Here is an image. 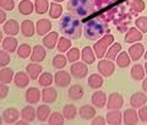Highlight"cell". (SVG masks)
<instances>
[{"instance_id": "6da1fadb", "label": "cell", "mask_w": 147, "mask_h": 125, "mask_svg": "<svg viewBox=\"0 0 147 125\" xmlns=\"http://www.w3.org/2000/svg\"><path fill=\"white\" fill-rule=\"evenodd\" d=\"M61 30L65 34L69 37H74V38H79L81 36V25L77 18H74L70 15H66L63 18V25Z\"/></svg>"}, {"instance_id": "7a4b0ae2", "label": "cell", "mask_w": 147, "mask_h": 125, "mask_svg": "<svg viewBox=\"0 0 147 125\" xmlns=\"http://www.w3.org/2000/svg\"><path fill=\"white\" fill-rule=\"evenodd\" d=\"M114 43V37L112 34H105L102 39H99L98 42H96L94 45H93V50H94V54L100 59L103 58L107 50L109 49V47Z\"/></svg>"}, {"instance_id": "3957f363", "label": "cell", "mask_w": 147, "mask_h": 125, "mask_svg": "<svg viewBox=\"0 0 147 125\" xmlns=\"http://www.w3.org/2000/svg\"><path fill=\"white\" fill-rule=\"evenodd\" d=\"M98 71L100 72V75H103L104 77H109L112 76L114 71H115V64L112 60L108 59H103L98 63Z\"/></svg>"}, {"instance_id": "277c9868", "label": "cell", "mask_w": 147, "mask_h": 125, "mask_svg": "<svg viewBox=\"0 0 147 125\" xmlns=\"http://www.w3.org/2000/svg\"><path fill=\"white\" fill-rule=\"evenodd\" d=\"M70 72L71 75L75 77V78H85L87 76V74H88V68H87L86 63H74L71 68H70Z\"/></svg>"}, {"instance_id": "5b68a950", "label": "cell", "mask_w": 147, "mask_h": 125, "mask_svg": "<svg viewBox=\"0 0 147 125\" xmlns=\"http://www.w3.org/2000/svg\"><path fill=\"white\" fill-rule=\"evenodd\" d=\"M124 104V98L119 92H113L110 93L107 101V108L109 110L112 109H120Z\"/></svg>"}, {"instance_id": "8992f818", "label": "cell", "mask_w": 147, "mask_h": 125, "mask_svg": "<svg viewBox=\"0 0 147 125\" xmlns=\"http://www.w3.org/2000/svg\"><path fill=\"white\" fill-rule=\"evenodd\" d=\"M54 82L58 87H67L71 83V75L65 70H59L54 75Z\"/></svg>"}, {"instance_id": "52a82bcc", "label": "cell", "mask_w": 147, "mask_h": 125, "mask_svg": "<svg viewBox=\"0 0 147 125\" xmlns=\"http://www.w3.org/2000/svg\"><path fill=\"white\" fill-rule=\"evenodd\" d=\"M20 118V112L15 108H7L3 112V122L5 124H13Z\"/></svg>"}, {"instance_id": "ba28073f", "label": "cell", "mask_w": 147, "mask_h": 125, "mask_svg": "<svg viewBox=\"0 0 147 125\" xmlns=\"http://www.w3.org/2000/svg\"><path fill=\"white\" fill-rule=\"evenodd\" d=\"M107 101H108V97L103 91L97 90V91H94L93 95H92V103H93V105L97 108L105 107V105H107Z\"/></svg>"}, {"instance_id": "9c48e42d", "label": "cell", "mask_w": 147, "mask_h": 125, "mask_svg": "<svg viewBox=\"0 0 147 125\" xmlns=\"http://www.w3.org/2000/svg\"><path fill=\"white\" fill-rule=\"evenodd\" d=\"M147 102V96L145 92H135L130 98V104L132 108H141Z\"/></svg>"}, {"instance_id": "30bf717a", "label": "cell", "mask_w": 147, "mask_h": 125, "mask_svg": "<svg viewBox=\"0 0 147 125\" xmlns=\"http://www.w3.org/2000/svg\"><path fill=\"white\" fill-rule=\"evenodd\" d=\"M144 54H145V47L141 43H139V42L134 43L130 48H129V55H130L131 60L137 61V60H139Z\"/></svg>"}, {"instance_id": "8fae6325", "label": "cell", "mask_w": 147, "mask_h": 125, "mask_svg": "<svg viewBox=\"0 0 147 125\" xmlns=\"http://www.w3.org/2000/svg\"><path fill=\"white\" fill-rule=\"evenodd\" d=\"M50 30H52V22H50L48 18H42V20H38L36 25V32L39 36H45L48 34Z\"/></svg>"}, {"instance_id": "7c38bea8", "label": "cell", "mask_w": 147, "mask_h": 125, "mask_svg": "<svg viewBox=\"0 0 147 125\" xmlns=\"http://www.w3.org/2000/svg\"><path fill=\"white\" fill-rule=\"evenodd\" d=\"M45 55H47V52H45L44 47L37 44V45L33 47V49H32L31 60L32 61H34V63H40V61H43V60L45 59Z\"/></svg>"}, {"instance_id": "4fadbf2b", "label": "cell", "mask_w": 147, "mask_h": 125, "mask_svg": "<svg viewBox=\"0 0 147 125\" xmlns=\"http://www.w3.org/2000/svg\"><path fill=\"white\" fill-rule=\"evenodd\" d=\"M30 78L31 77H30L28 74H26L24 71H20V72L15 74L13 82H15V85L18 87V89H26L30 83Z\"/></svg>"}, {"instance_id": "5bb4252c", "label": "cell", "mask_w": 147, "mask_h": 125, "mask_svg": "<svg viewBox=\"0 0 147 125\" xmlns=\"http://www.w3.org/2000/svg\"><path fill=\"white\" fill-rule=\"evenodd\" d=\"M140 118L137 117V113L135 109H127L123 114V123L126 125H136L139 123Z\"/></svg>"}, {"instance_id": "9a60e30c", "label": "cell", "mask_w": 147, "mask_h": 125, "mask_svg": "<svg viewBox=\"0 0 147 125\" xmlns=\"http://www.w3.org/2000/svg\"><path fill=\"white\" fill-rule=\"evenodd\" d=\"M59 38H60V37H59L58 32H49V33L45 34L44 38H43V44H44V47L48 48V49L55 48V45L58 44Z\"/></svg>"}, {"instance_id": "2e32d148", "label": "cell", "mask_w": 147, "mask_h": 125, "mask_svg": "<svg viewBox=\"0 0 147 125\" xmlns=\"http://www.w3.org/2000/svg\"><path fill=\"white\" fill-rule=\"evenodd\" d=\"M40 97H42V93H40L39 90L36 89V87H30V89L26 91V101L28 102L30 104L38 103Z\"/></svg>"}, {"instance_id": "e0dca14e", "label": "cell", "mask_w": 147, "mask_h": 125, "mask_svg": "<svg viewBox=\"0 0 147 125\" xmlns=\"http://www.w3.org/2000/svg\"><path fill=\"white\" fill-rule=\"evenodd\" d=\"M107 123L110 125H119L123 123V115L119 109H112L107 113Z\"/></svg>"}, {"instance_id": "ac0fdd59", "label": "cell", "mask_w": 147, "mask_h": 125, "mask_svg": "<svg viewBox=\"0 0 147 125\" xmlns=\"http://www.w3.org/2000/svg\"><path fill=\"white\" fill-rule=\"evenodd\" d=\"M142 39V32L136 28V27H132L127 31V33L125 34V42L126 43H136Z\"/></svg>"}, {"instance_id": "d6986e66", "label": "cell", "mask_w": 147, "mask_h": 125, "mask_svg": "<svg viewBox=\"0 0 147 125\" xmlns=\"http://www.w3.org/2000/svg\"><path fill=\"white\" fill-rule=\"evenodd\" d=\"M17 48H18V43H17V39L12 36H7L6 38H4L3 41V49L7 50L9 53H13V52H17Z\"/></svg>"}, {"instance_id": "ffe728a7", "label": "cell", "mask_w": 147, "mask_h": 125, "mask_svg": "<svg viewBox=\"0 0 147 125\" xmlns=\"http://www.w3.org/2000/svg\"><path fill=\"white\" fill-rule=\"evenodd\" d=\"M3 30L7 36H16L18 33V31H20V25L15 20H9L7 22L4 24Z\"/></svg>"}, {"instance_id": "44dd1931", "label": "cell", "mask_w": 147, "mask_h": 125, "mask_svg": "<svg viewBox=\"0 0 147 125\" xmlns=\"http://www.w3.org/2000/svg\"><path fill=\"white\" fill-rule=\"evenodd\" d=\"M58 98V92L53 87H48L42 91V99L45 103H54Z\"/></svg>"}, {"instance_id": "7402d4cb", "label": "cell", "mask_w": 147, "mask_h": 125, "mask_svg": "<svg viewBox=\"0 0 147 125\" xmlns=\"http://www.w3.org/2000/svg\"><path fill=\"white\" fill-rule=\"evenodd\" d=\"M84 93H85L84 87L79 85V83H76V85H72L70 89H69L67 96H69V98H71V99H81L82 97H84Z\"/></svg>"}, {"instance_id": "603a6c76", "label": "cell", "mask_w": 147, "mask_h": 125, "mask_svg": "<svg viewBox=\"0 0 147 125\" xmlns=\"http://www.w3.org/2000/svg\"><path fill=\"white\" fill-rule=\"evenodd\" d=\"M42 66L39 65V64H37V63H31L28 64V65L26 66V70H27V74L30 75L31 77V80H36V78H38L39 77V74L42 72Z\"/></svg>"}, {"instance_id": "cb8c5ba5", "label": "cell", "mask_w": 147, "mask_h": 125, "mask_svg": "<svg viewBox=\"0 0 147 125\" xmlns=\"http://www.w3.org/2000/svg\"><path fill=\"white\" fill-rule=\"evenodd\" d=\"M21 118L24 120H26V122L30 124V123H32L37 118V112L34 110L33 107L27 105V107H25L24 109L21 110Z\"/></svg>"}, {"instance_id": "d4e9b609", "label": "cell", "mask_w": 147, "mask_h": 125, "mask_svg": "<svg viewBox=\"0 0 147 125\" xmlns=\"http://www.w3.org/2000/svg\"><path fill=\"white\" fill-rule=\"evenodd\" d=\"M79 114H80V117L82 119L88 120V119H92V118L96 117V109L90 104H85V105H82V107L80 108Z\"/></svg>"}, {"instance_id": "484cf974", "label": "cell", "mask_w": 147, "mask_h": 125, "mask_svg": "<svg viewBox=\"0 0 147 125\" xmlns=\"http://www.w3.org/2000/svg\"><path fill=\"white\" fill-rule=\"evenodd\" d=\"M33 9H34V5L31 0H22L18 4V11L22 15H31L33 12Z\"/></svg>"}, {"instance_id": "4316f807", "label": "cell", "mask_w": 147, "mask_h": 125, "mask_svg": "<svg viewBox=\"0 0 147 125\" xmlns=\"http://www.w3.org/2000/svg\"><path fill=\"white\" fill-rule=\"evenodd\" d=\"M34 25L33 22L30 20H25L21 24V33L24 34L25 37H32L34 34Z\"/></svg>"}, {"instance_id": "83f0119b", "label": "cell", "mask_w": 147, "mask_h": 125, "mask_svg": "<svg viewBox=\"0 0 147 125\" xmlns=\"http://www.w3.org/2000/svg\"><path fill=\"white\" fill-rule=\"evenodd\" d=\"M81 57H82V60L84 63L86 64H93L94 63V59H96V54H94V50L92 49L91 47H85L84 50L81 53Z\"/></svg>"}, {"instance_id": "f1b7e54d", "label": "cell", "mask_w": 147, "mask_h": 125, "mask_svg": "<svg viewBox=\"0 0 147 125\" xmlns=\"http://www.w3.org/2000/svg\"><path fill=\"white\" fill-rule=\"evenodd\" d=\"M13 77H15V75H13V71L11 70V69L9 68H3L1 70H0V82L1 83H10Z\"/></svg>"}, {"instance_id": "f546056e", "label": "cell", "mask_w": 147, "mask_h": 125, "mask_svg": "<svg viewBox=\"0 0 147 125\" xmlns=\"http://www.w3.org/2000/svg\"><path fill=\"white\" fill-rule=\"evenodd\" d=\"M103 85V77L98 75V74H92L88 77V86L91 89H94V90H98L100 89Z\"/></svg>"}, {"instance_id": "4dcf8cb0", "label": "cell", "mask_w": 147, "mask_h": 125, "mask_svg": "<svg viewBox=\"0 0 147 125\" xmlns=\"http://www.w3.org/2000/svg\"><path fill=\"white\" fill-rule=\"evenodd\" d=\"M145 68L141 65V64H136V65L132 66L131 69V76L135 81H140V80H144L145 77Z\"/></svg>"}, {"instance_id": "1f68e13d", "label": "cell", "mask_w": 147, "mask_h": 125, "mask_svg": "<svg viewBox=\"0 0 147 125\" xmlns=\"http://www.w3.org/2000/svg\"><path fill=\"white\" fill-rule=\"evenodd\" d=\"M37 119L39 120V122H45V120H48L49 117H50V108L48 105H39L38 108H37Z\"/></svg>"}, {"instance_id": "d6a6232c", "label": "cell", "mask_w": 147, "mask_h": 125, "mask_svg": "<svg viewBox=\"0 0 147 125\" xmlns=\"http://www.w3.org/2000/svg\"><path fill=\"white\" fill-rule=\"evenodd\" d=\"M120 50H121V44L120 43H113L109 47V49L107 50V53H105V58L109 59V60L117 59L118 54L120 53Z\"/></svg>"}, {"instance_id": "836d02e7", "label": "cell", "mask_w": 147, "mask_h": 125, "mask_svg": "<svg viewBox=\"0 0 147 125\" xmlns=\"http://www.w3.org/2000/svg\"><path fill=\"white\" fill-rule=\"evenodd\" d=\"M117 65L119 68H127L129 65H130V61H131V58H130V55H127V53L125 52H120L118 54V57H117Z\"/></svg>"}, {"instance_id": "e575fe53", "label": "cell", "mask_w": 147, "mask_h": 125, "mask_svg": "<svg viewBox=\"0 0 147 125\" xmlns=\"http://www.w3.org/2000/svg\"><path fill=\"white\" fill-rule=\"evenodd\" d=\"M63 14V6L59 3L53 1L49 6V16L52 18H59Z\"/></svg>"}, {"instance_id": "d590c367", "label": "cell", "mask_w": 147, "mask_h": 125, "mask_svg": "<svg viewBox=\"0 0 147 125\" xmlns=\"http://www.w3.org/2000/svg\"><path fill=\"white\" fill-rule=\"evenodd\" d=\"M49 1L48 0H36L34 3V9H36V12L38 14V15H43L48 11L49 9Z\"/></svg>"}, {"instance_id": "8d00e7d4", "label": "cell", "mask_w": 147, "mask_h": 125, "mask_svg": "<svg viewBox=\"0 0 147 125\" xmlns=\"http://www.w3.org/2000/svg\"><path fill=\"white\" fill-rule=\"evenodd\" d=\"M48 123L50 125H63L65 123V117H64V114H60L59 112H54L50 114Z\"/></svg>"}, {"instance_id": "74e56055", "label": "cell", "mask_w": 147, "mask_h": 125, "mask_svg": "<svg viewBox=\"0 0 147 125\" xmlns=\"http://www.w3.org/2000/svg\"><path fill=\"white\" fill-rule=\"evenodd\" d=\"M63 114H64V117H65L66 119H69V120L75 119V117L77 115V108H76V105H74V104H66L65 107H64V109H63Z\"/></svg>"}, {"instance_id": "f35d334b", "label": "cell", "mask_w": 147, "mask_h": 125, "mask_svg": "<svg viewBox=\"0 0 147 125\" xmlns=\"http://www.w3.org/2000/svg\"><path fill=\"white\" fill-rule=\"evenodd\" d=\"M57 48L60 53H64V52H67L69 49L71 48V41L66 38V37H60L58 41V44H57Z\"/></svg>"}, {"instance_id": "ab89813d", "label": "cell", "mask_w": 147, "mask_h": 125, "mask_svg": "<svg viewBox=\"0 0 147 125\" xmlns=\"http://www.w3.org/2000/svg\"><path fill=\"white\" fill-rule=\"evenodd\" d=\"M32 54V48L30 47L28 44H20V47L17 48V55H18V58H21V59H27V58H30V55Z\"/></svg>"}, {"instance_id": "60d3db41", "label": "cell", "mask_w": 147, "mask_h": 125, "mask_svg": "<svg viewBox=\"0 0 147 125\" xmlns=\"http://www.w3.org/2000/svg\"><path fill=\"white\" fill-rule=\"evenodd\" d=\"M67 64V58L64 57L63 54H58L55 55L53 59V66L55 69H64Z\"/></svg>"}, {"instance_id": "b9f144b4", "label": "cell", "mask_w": 147, "mask_h": 125, "mask_svg": "<svg viewBox=\"0 0 147 125\" xmlns=\"http://www.w3.org/2000/svg\"><path fill=\"white\" fill-rule=\"evenodd\" d=\"M39 85L43 87H49L54 81V76L50 72H43L42 75L39 76Z\"/></svg>"}, {"instance_id": "7bdbcfd3", "label": "cell", "mask_w": 147, "mask_h": 125, "mask_svg": "<svg viewBox=\"0 0 147 125\" xmlns=\"http://www.w3.org/2000/svg\"><path fill=\"white\" fill-rule=\"evenodd\" d=\"M80 57H81V53H80L79 48H71V49H69L66 53V58L69 61H71V63L77 61V60L80 59Z\"/></svg>"}, {"instance_id": "ee69618b", "label": "cell", "mask_w": 147, "mask_h": 125, "mask_svg": "<svg viewBox=\"0 0 147 125\" xmlns=\"http://www.w3.org/2000/svg\"><path fill=\"white\" fill-rule=\"evenodd\" d=\"M136 27L142 33H147V16H141L135 21Z\"/></svg>"}, {"instance_id": "f6af8a7d", "label": "cell", "mask_w": 147, "mask_h": 125, "mask_svg": "<svg viewBox=\"0 0 147 125\" xmlns=\"http://www.w3.org/2000/svg\"><path fill=\"white\" fill-rule=\"evenodd\" d=\"M10 60H11L10 53H9L7 50L3 49L1 52H0V66H1V68H5L7 64L10 63Z\"/></svg>"}, {"instance_id": "bcb514c9", "label": "cell", "mask_w": 147, "mask_h": 125, "mask_svg": "<svg viewBox=\"0 0 147 125\" xmlns=\"http://www.w3.org/2000/svg\"><path fill=\"white\" fill-rule=\"evenodd\" d=\"M0 6L5 11H12L15 7V0H0Z\"/></svg>"}, {"instance_id": "7dc6e473", "label": "cell", "mask_w": 147, "mask_h": 125, "mask_svg": "<svg viewBox=\"0 0 147 125\" xmlns=\"http://www.w3.org/2000/svg\"><path fill=\"white\" fill-rule=\"evenodd\" d=\"M139 118L141 123H144V124L147 123V105H142L139 109Z\"/></svg>"}, {"instance_id": "c3c4849f", "label": "cell", "mask_w": 147, "mask_h": 125, "mask_svg": "<svg viewBox=\"0 0 147 125\" xmlns=\"http://www.w3.org/2000/svg\"><path fill=\"white\" fill-rule=\"evenodd\" d=\"M131 7H132V10L140 12V11H142L145 9V4H144L142 0H134L132 4H131Z\"/></svg>"}, {"instance_id": "681fc988", "label": "cell", "mask_w": 147, "mask_h": 125, "mask_svg": "<svg viewBox=\"0 0 147 125\" xmlns=\"http://www.w3.org/2000/svg\"><path fill=\"white\" fill-rule=\"evenodd\" d=\"M9 93V87L6 86V83H1L0 85V98L4 99Z\"/></svg>"}, {"instance_id": "f907efd6", "label": "cell", "mask_w": 147, "mask_h": 125, "mask_svg": "<svg viewBox=\"0 0 147 125\" xmlns=\"http://www.w3.org/2000/svg\"><path fill=\"white\" fill-rule=\"evenodd\" d=\"M105 123L107 122L103 119V117H96L92 120V125H104Z\"/></svg>"}, {"instance_id": "816d5d0a", "label": "cell", "mask_w": 147, "mask_h": 125, "mask_svg": "<svg viewBox=\"0 0 147 125\" xmlns=\"http://www.w3.org/2000/svg\"><path fill=\"white\" fill-rule=\"evenodd\" d=\"M5 20H6L5 10H0V24H5Z\"/></svg>"}, {"instance_id": "f5cc1de1", "label": "cell", "mask_w": 147, "mask_h": 125, "mask_svg": "<svg viewBox=\"0 0 147 125\" xmlns=\"http://www.w3.org/2000/svg\"><path fill=\"white\" fill-rule=\"evenodd\" d=\"M142 89L145 92H147V78H144V82H142Z\"/></svg>"}, {"instance_id": "db71d44e", "label": "cell", "mask_w": 147, "mask_h": 125, "mask_svg": "<svg viewBox=\"0 0 147 125\" xmlns=\"http://www.w3.org/2000/svg\"><path fill=\"white\" fill-rule=\"evenodd\" d=\"M144 68H145V72L147 74V60H146V64H145V65H144Z\"/></svg>"}, {"instance_id": "11a10c76", "label": "cell", "mask_w": 147, "mask_h": 125, "mask_svg": "<svg viewBox=\"0 0 147 125\" xmlns=\"http://www.w3.org/2000/svg\"><path fill=\"white\" fill-rule=\"evenodd\" d=\"M53 1H55V3H61V1H64V0H53Z\"/></svg>"}, {"instance_id": "9f6ffc18", "label": "cell", "mask_w": 147, "mask_h": 125, "mask_svg": "<svg viewBox=\"0 0 147 125\" xmlns=\"http://www.w3.org/2000/svg\"><path fill=\"white\" fill-rule=\"evenodd\" d=\"M144 55H145V59L147 60V50H146V52H145V54H144Z\"/></svg>"}]
</instances>
